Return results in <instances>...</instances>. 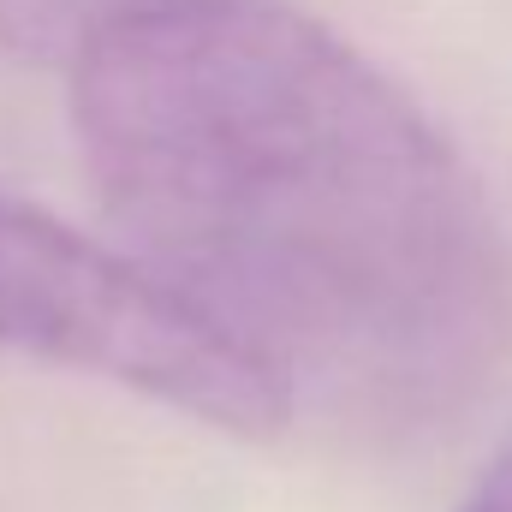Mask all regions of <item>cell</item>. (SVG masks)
I'll return each instance as SVG.
<instances>
[{
	"label": "cell",
	"instance_id": "6da1fadb",
	"mask_svg": "<svg viewBox=\"0 0 512 512\" xmlns=\"http://www.w3.org/2000/svg\"><path fill=\"white\" fill-rule=\"evenodd\" d=\"M114 251L358 453L453 435L512 352L483 179L405 84L286 0H155L72 60Z\"/></svg>",
	"mask_w": 512,
	"mask_h": 512
},
{
	"label": "cell",
	"instance_id": "7a4b0ae2",
	"mask_svg": "<svg viewBox=\"0 0 512 512\" xmlns=\"http://www.w3.org/2000/svg\"><path fill=\"white\" fill-rule=\"evenodd\" d=\"M0 352L96 376L245 441L286 429L262 376L191 322L126 251L84 239L12 191H0Z\"/></svg>",
	"mask_w": 512,
	"mask_h": 512
},
{
	"label": "cell",
	"instance_id": "3957f363",
	"mask_svg": "<svg viewBox=\"0 0 512 512\" xmlns=\"http://www.w3.org/2000/svg\"><path fill=\"white\" fill-rule=\"evenodd\" d=\"M155 0H0V42L36 60H72L96 30Z\"/></svg>",
	"mask_w": 512,
	"mask_h": 512
},
{
	"label": "cell",
	"instance_id": "277c9868",
	"mask_svg": "<svg viewBox=\"0 0 512 512\" xmlns=\"http://www.w3.org/2000/svg\"><path fill=\"white\" fill-rule=\"evenodd\" d=\"M459 512H512V441L489 459V471L477 477V489L465 495Z\"/></svg>",
	"mask_w": 512,
	"mask_h": 512
}]
</instances>
